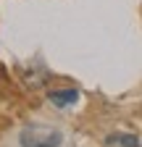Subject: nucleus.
Instances as JSON below:
<instances>
[{
	"instance_id": "obj_1",
	"label": "nucleus",
	"mask_w": 142,
	"mask_h": 147,
	"mask_svg": "<svg viewBox=\"0 0 142 147\" xmlns=\"http://www.w3.org/2000/svg\"><path fill=\"white\" fill-rule=\"evenodd\" d=\"M19 144L21 147H61L63 144V134L53 126H42V123H29L19 131Z\"/></svg>"
},
{
	"instance_id": "obj_2",
	"label": "nucleus",
	"mask_w": 142,
	"mask_h": 147,
	"mask_svg": "<svg viewBox=\"0 0 142 147\" xmlns=\"http://www.w3.org/2000/svg\"><path fill=\"white\" fill-rule=\"evenodd\" d=\"M47 97H50V102L55 108H68V105H74L82 95H79V89H53Z\"/></svg>"
},
{
	"instance_id": "obj_3",
	"label": "nucleus",
	"mask_w": 142,
	"mask_h": 147,
	"mask_svg": "<svg viewBox=\"0 0 142 147\" xmlns=\"http://www.w3.org/2000/svg\"><path fill=\"white\" fill-rule=\"evenodd\" d=\"M105 144H118V147H142V142L134 134H111Z\"/></svg>"
}]
</instances>
